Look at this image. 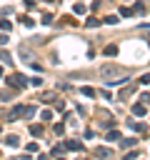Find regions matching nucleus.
Masks as SVG:
<instances>
[{
    "label": "nucleus",
    "instance_id": "1",
    "mask_svg": "<svg viewBox=\"0 0 150 160\" xmlns=\"http://www.w3.org/2000/svg\"><path fill=\"white\" fill-rule=\"evenodd\" d=\"M5 43H8V38H5V35H0V45H5Z\"/></svg>",
    "mask_w": 150,
    "mask_h": 160
}]
</instances>
